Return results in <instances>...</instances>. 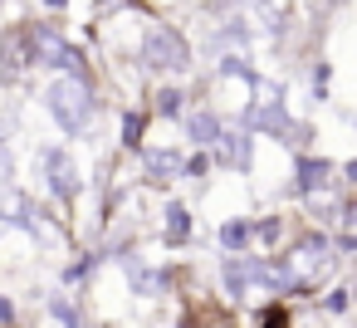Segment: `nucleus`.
I'll list each match as a JSON object with an SVG mask.
<instances>
[{
	"instance_id": "nucleus-2",
	"label": "nucleus",
	"mask_w": 357,
	"mask_h": 328,
	"mask_svg": "<svg viewBox=\"0 0 357 328\" xmlns=\"http://www.w3.org/2000/svg\"><path fill=\"white\" fill-rule=\"evenodd\" d=\"M147 64H157V69H186L191 54H186V45L172 30H152L147 35Z\"/></svg>"
},
{
	"instance_id": "nucleus-6",
	"label": "nucleus",
	"mask_w": 357,
	"mask_h": 328,
	"mask_svg": "<svg viewBox=\"0 0 357 328\" xmlns=\"http://www.w3.org/2000/svg\"><path fill=\"white\" fill-rule=\"evenodd\" d=\"M167 221H172L167 240H172V245H176V240H186V211H181V206H172V211H167Z\"/></svg>"
},
{
	"instance_id": "nucleus-7",
	"label": "nucleus",
	"mask_w": 357,
	"mask_h": 328,
	"mask_svg": "<svg viewBox=\"0 0 357 328\" xmlns=\"http://www.w3.org/2000/svg\"><path fill=\"white\" fill-rule=\"evenodd\" d=\"M191 133H196L201 142H215V133H220V123H215V118H196V123H191Z\"/></svg>"
},
{
	"instance_id": "nucleus-1",
	"label": "nucleus",
	"mask_w": 357,
	"mask_h": 328,
	"mask_svg": "<svg viewBox=\"0 0 357 328\" xmlns=\"http://www.w3.org/2000/svg\"><path fill=\"white\" fill-rule=\"evenodd\" d=\"M50 113H54L69 133H79V128L89 123V94H84V84H79V79L50 84Z\"/></svg>"
},
{
	"instance_id": "nucleus-8",
	"label": "nucleus",
	"mask_w": 357,
	"mask_h": 328,
	"mask_svg": "<svg viewBox=\"0 0 357 328\" xmlns=\"http://www.w3.org/2000/svg\"><path fill=\"white\" fill-rule=\"evenodd\" d=\"M245 235H250L245 225H225V245H245Z\"/></svg>"
},
{
	"instance_id": "nucleus-9",
	"label": "nucleus",
	"mask_w": 357,
	"mask_h": 328,
	"mask_svg": "<svg viewBox=\"0 0 357 328\" xmlns=\"http://www.w3.org/2000/svg\"><path fill=\"white\" fill-rule=\"evenodd\" d=\"M152 172H176V157L167 152V157H152Z\"/></svg>"
},
{
	"instance_id": "nucleus-4",
	"label": "nucleus",
	"mask_w": 357,
	"mask_h": 328,
	"mask_svg": "<svg viewBox=\"0 0 357 328\" xmlns=\"http://www.w3.org/2000/svg\"><path fill=\"white\" fill-rule=\"evenodd\" d=\"M0 59H6L10 69H25V64H35V50H30V35L25 30H15L6 45H0Z\"/></svg>"
},
{
	"instance_id": "nucleus-5",
	"label": "nucleus",
	"mask_w": 357,
	"mask_h": 328,
	"mask_svg": "<svg viewBox=\"0 0 357 328\" xmlns=\"http://www.w3.org/2000/svg\"><path fill=\"white\" fill-rule=\"evenodd\" d=\"M323 172H328L323 162H298V186H303V191H313V186L323 181Z\"/></svg>"
},
{
	"instance_id": "nucleus-10",
	"label": "nucleus",
	"mask_w": 357,
	"mask_h": 328,
	"mask_svg": "<svg viewBox=\"0 0 357 328\" xmlns=\"http://www.w3.org/2000/svg\"><path fill=\"white\" fill-rule=\"evenodd\" d=\"M264 328H284V313H279V308H269V313H264Z\"/></svg>"
},
{
	"instance_id": "nucleus-3",
	"label": "nucleus",
	"mask_w": 357,
	"mask_h": 328,
	"mask_svg": "<svg viewBox=\"0 0 357 328\" xmlns=\"http://www.w3.org/2000/svg\"><path fill=\"white\" fill-rule=\"evenodd\" d=\"M40 167L50 172V186H54V196H74L79 177H74V167H69V157H64V152H40Z\"/></svg>"
}]
</instances>
